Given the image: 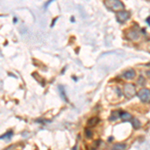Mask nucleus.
Segmentation results:
<instances>
[{"instance_id": "1", "label": "nucleus", "mask_w": 150, "mask_h": 150, "mask_svg": "<svg viewBox=\"0 0 150 150\" xmlns=\"http://www.w3.org/2000/svg\"><path fill=\"white\" fill-rule=\"evenodd\" d=\"M104 4H105L106 8H108L111 11L118 12L124 9V4L120 0H105Z\"/></svg>"}, {"instance_id": "2", "label": "nucleus", "mask_w": 150, "mask_h": 150, "mask_svg": "<svg viewBox=\"0 0 150 150\" xmlns=\"http://www.w3.org/2000/svg\"><path fill=\"white\" fill-rule=\"evenodd\" d=\"M123 93L126 98H133L136 94V88L132 83H126L123 87Z\"/></svg>"}, {"instance_id": "3", "label": "nucleus", "mask_w": 150, "mask_h": 150, "mask_svg": "<svg viewBox=\"0 0 150 150\" xmlns=\"http://www.w3.org/2000/svg\"><path fill=\"white\" fill-rule=\"evenodd\" d=\"M138 97L140 100L143 103H148L150 100V92L149 89L147 88H142L141 90H139L138 92Z\"/></svg>"}, {"instance_id": "4", "label": "nucleus", "mask_w": 150, "mask_h": 150, "mask_svg": "<svg viewBox=\"0 0 150 150\" xmlns=\"http://www.w3.org/2000/svg\"><path fill=\"white\" fill-rule=\"evenodd\" d=\"M116 18H117V20L119 22H125V21H127L130 18V12L124 10L118 11L116 13Z\"/></svg>"}, {"instance_id": "5", "label": "nucleus", "mask_w": 150, "mask_h": 150, "mask_svg": "<svg viewBox=\"0 0 150 150\" xmlns=\"http://www.w3.org/2000/svg\"><path fill=\"white\" fill-rule=\"evenodd\" d=\"M135 75H136V72H135V70L133 69V68H130V69H128V70H126V71L123 72L122 76H123V78L127 79V80H130V79L134 78Z\"/></svg>"}, {"instance_id": "6", "label": "nucleus", "mask_w": 150, "mask_h": 150, "mask_svg": "<svg viewBox=\"0 0 150 150\" xmlns=\"http://www.w3.org/2000/svg\"><path fill=\"white\" fill-rule=\"evenodd\" d=\"M128 38L130 40H133V41H136L138 40L140 38V34L138 33V31H135V30H131L128 32Z\"/></svg>"}, {"instance_id": "7", "label": "nucleus", "mask_w": 150, "mask_h": 150, "mask_svg": "<svg viewBox=\"0 0 150 150\" xmlns=\"http://www.w3.org/2000/svg\"><path fill=\"white\" fill-rule=\"evenodd\" d=\"M127 145L124 143H116L112 146L110 150H126Z\"/></svg>"}, {"instance_id": "8", "label": "nucleus", "mask_w": 150, "mask_h": 150, "mask_svg": "<svg viewBox=\"0 0 150 150\" xmlns=\"http://www.w3.org/2000/svg\"><path fill=\"white\" fill-rule=\"evenodd\" d=\"M100 121L99 120L98 117H91L90 119H88V121H87V124H88V126L92 127V126H95V125H97V123Z\"/></svg>"}, {"instance_id": "9", "label": "nucleus", "mask_w": 150, "mask_h": 150, "mask_svg": "<svg viewBox=\"0 0 150 150\" xmlns=\"http://www.w3.org/2000/svg\"><path fill=\"white\" fill-rule=\"evenodd\" d=\"M120 118L123 120V121H128V120H130L132 118V115L130 114V113L128 112H120Z\"/></svg>"}, {"instance_id": "10", "label": "nucleus", "mask_w": 150, "mask_h": 150, "mask_svg": "<svg viewBox=\"0 0 150 150\" xmlns=\"http://www.w3.org/2000/svg\"><path fill=\"white\" fill-rule=\"evenodd\" d=\"M131 124L134 129H138L140 127V121L137 118H131Z\"/></svg>"}, {"instance_id": "11", "label": "nucleus", "mask_w": 150, "mask_h": 150, "mask_svg": "<svg viewBox=\"0 0 150 150\" xmlns=\"http://www.w3.org/2000/svg\"><path fill=\"white\" fill-rule=\"evenodd\" d=\"M58 89H59V93H60V96L62 97V99H63L64 101H67V97L66 95H65V90H64V87L59 85L58 86Z\"/></svg>"}, {"instance_id": "12", "label": "nucleus", "mask_w": 150, "mask_h": 150, "mask_svg": "<svg viewBox=\"0 0 150 150\" xmlns=\"http://www.w3.org/2000/svg\"><path fill=\"white\" fill-rule=\"evenodd\" d=\"M118 114H120L119 111H114V112H112L111 113V116H110V120H116L120 116Z\"/></svg>"}, {"instance_id": "13", "label": "nucleus", "mask_w": 150, "mask_h": 150, "mask_svg": "<svg viewBox=\"0 0 150 150\" xmlns=\"http://www.w3.org/2000/svg\"><path fill=\"white\" fill-rule=\"evenodd\" d=\"M85 136H86V138H91V137H92V132H91V130L88 129V128L85 129Z\"/></svg>"}, {"instance_id": "14", "label": "nucleus", "mask_w": 150, "mask_h": 150, "mask_svg": "<svg viewBox=\"0 0 150 150\" xmlns=\"http://www.w3.org/2000/svg\"><path fill=\"white\" fill-rule=\"evenodd\" d=\"M137 83H139L140 85H144V84H145V79L143 78V76H140L139 77V79H138V81H137Z\"/></svg>"}, {"instance_id": "15", "label": "nucleus", "mask_w": 150, "mask_h": 150, "mask_svg": "<svg viewBox=\"0 0 150 150\" xmlns=\"http://www.w3.org/2000/svg\"><path fill=\"white\" fill-rule=\"evenodd\" d=\"M12 135V131H8L7 133H5L4 135H2V136H0V139H4V138H6V137H9V136H11Z\"/></svg>"}, {"instance_id": "16", "label": "nucleus", "mask_w": 150, "mask_h": 150, "mask_svg": "<svg viewBox=\"0 0 150 150\" xmlns=\"http://www.w3.org/2000/svg\"><path fill=\"white\" fill-rule=\"evenodd\" d=\"M146 22H147V24H148V25H149V17L146 19Z\"/></svg>"}, {"instance_id": "17", "label": "nucleus", "mask_w": 150, "mask_h": 150, "mask_svg": "<svg viewBox=\"0 0 150 150\" xmlns=\"http://www.w3.org/2000/svg\"><path fill=\"white\" fill-rule=\"evenodd\" d=\"M4 150H8V149H4Z\"/></svg>"}]
</instances>
